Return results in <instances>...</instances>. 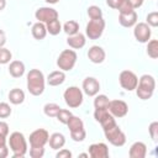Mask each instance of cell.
I'll return each mask as SVG.
<instances>
[{"instance_id":"ac0fdd59","label":"cell","mask_w":158,"mask_h":158,"mask_svg":"<svg viewBox=\"0 0 158 158\" xmlns=\"http://www.w3.org/2000/svg\"><path fill=\"white\" fill-rule=\"evenodd\" d=\"M85 42H86V38L80 32H78V33H75L73 36H68V38H67V44L70 48H73V49H80V48H83L85 46Z\"/></svg>"},{"instance_id":"1f68e13d","label":"cell","mask_w":158,"mask_h":158,"mask_svg":"<svg viewBox=\"0 0 158 158\" xmlns=\"http://www.w3.org/2000/svg\"><path fill=\"white\" fill-rule=\"evenodd\" d=\"M11 58H12L11 52L7 48H5V47H0V64H7V63H10Z\"/></svg>"},{"instance_id":"7dc6e473","label":"cell","mask_w":158,"mask_h":158,"mask_svg":"<svg viewBox=\"0 0 158 158\" xmlns=\"http://www.w3.org/2000/svg\"><path fill=\"white\" fill-rule=\"evenodd\" d=\"M6 7V0H0V11H2Z\"/></svg>"},{"instance_id":"e575fe53","label":"cell","mask_w":158,"mask_h":158,"mask_svg":"<svg viewBox=\"0 0 158 158\" xmlns=\"http://www.w3.org/2000/svg\"><path fill=\"white\" fill-rule=\"evenodd\" d=\"M147 20V25L149 27H157L158 26V12L157 11H153V12H149L146 17Z\"/></svg>"},{"instance_id":"4316f807","label":"cell","mask_w":158,"mask_h":158,"mask_svg":"<svg viewBox=\"0 0 158 158\" xmlns=\"http://www.w3.org/2000/svg\"><path fill=\"white\" fill-rule=\"evenodd\" d=\"M109 98L104 94H100V95H95V99H94V107L95 109H106L109 107Z\"/></svg>"},{"instance_id":"74e56055","label":"cell","mask_w":158,"mask_h":158,"mask_svg":"<svg viewBox=\"0 0 158 158\" xmlns=\"http://www.w3.org/2000/svg\"><path fill=\"white\" fill-rule=\"evenodd\" d=\"M100 125H101V127H102V130H107V128H110V127H112L114 125H116V121H115V117L110 114L105 120H102L101 122H100Z\"/></svg>"},{"instance_id":"83f0119b","label":"cell","mask_w":158,"mask_h":158,"mask_svg":"<svg viewBox=\"0 0 158 158\" xmlns=\"http://www.w3.org/2000/svg\"><path fill=\"white\" fill-rule=\"evenodd\" d=\"M147 54L152 59L158 58V41L157 40H149L147 42Z\"/></svg>"},{"instance_id":"5b68a950","label":"cell","mask_w":158,"mask_h":158,"mask_svg":"<svg viewBox=\"0 0 158 158\" xmlns=\"http://www.w3.org/2000/svg\"><path fill=\"white\" fill-rule=\"evenodd\" d=\"M63 98H64L65 104L70 109L79 107L83 104V99H84L83 98V91L78 86H69V88H67L64 94H63Z\"/></svg>"},{"instance_id":"484cf974","label":"cell","mask_w":158,"mask_h":158,"mask_svg":"<svg viewBox=\"0 0 158 158\" xmlns=\"http://www.w3.org/2000/svg\"><path fill=\"white\" fill-rule=\"evenodd\" d=\"M63 31L68 36H73V35L79 32V23L77 21H74V20H69L63 25Z\"/></svg>"},{"instance_id":"7a4b0ae2","label":"cell","mask_w":158,"mask_h":158,"mask_svg":"<svg viewBox=\"0 0 158 158\" xmlns=\"http://www.w3.org/2000/svg\"><path fill=\"white\" fill-rule=\"evenodd\" d=\"M7 143H9V148L11 149L12 152V156L15 158H22L26 156L27 153V141L25 138V136L19 132V131H15L10 135L9 139H7Z\"/></svg>"},{"instance_id":"d6a6232c","label":"cell","mask_w":158,"mask_h":158,"mask_svg":"<svg viewBox=\"0 0 158 158\" xmlns=\"http://www.w3.org/2000/svg\"><path fill=\"white\" fill-rule=\"evenodd\" d=\"M70 137L74 142H81L85 139L86 137V132L84 128H80V130H75V131H70Z\"/></svg>"},{"instance_id":"b9f144b4","label":"cell","mask_w":158,"mask_h":158,"mask_svg":"<svg viewBox=\"0 0 158 158\" xmlns=\"http://www.w3.org/2000/svg\"><path fill=\"white\" fill-rule=\"evenodd\" d=\"M9 135V125L5 121H0V136L7 137Z\"/></svg>"},{"instance_id":"ba28073f","label":"cell","mask_w":158,"mask_h":158,"mask_svg":"<svg viewBox=\"0 0 158 158\" xmlns=\"http://www.w3.org/2000/svg\"><path fill=\"white\" fill-rule=\"evenodd\" d=\"M118 81H120V85L122 86V89H125L127 91H132L136 89V86L138 84V78L131 70H122L118 75Z\"/></svg>"},{"instance_id":"f6af8a7d","label":"cell","mask_w":158,"mask_h":158,"mask_svg":"<svg viewBox=\"0 0 158 158\" xmlns=\"http://www.w3.org/2000/svg\"><path fill=\"white\" fill-rule=\"evenodd\" d=\"M9 156V148L7 146H0V158H6Z\"/></svg>"},{"instance_id":"9a60e30c","label":"cell","mask_w":158,"mask_h":158,"mask_svg":"<svg viewBox=\"0 0 158 158\" xmlns=\"http://www.w3.org/2000/svg\"><path fill=\"white\" fill-rule=\"evenodd\" d=\"M105 57H106V53L100 46H91L88 51V58L91 63L100 64L105 60Z\"/></svg>"},{"instance_id":"836d02e7","label":"cell","mask_w":158,"mask_h":158,"mask_svg":"<svg viewBox=\"0 0 158 158\" xmlns=\"http://www.w3.org/2000/svg\"><path fill=\"white\" fill-rule=\"evenodd\" d=\"M109 115H110V112H109V110H106V109H95V111H94V118H95V121H98L99 123H100L102 120H105Z\"/></svg>"},{"instance_id":"ee69618b","label":"cell","mask_w":158,"mask_h":158,"mask_svg":"<svg viewBox=\"0 0 158 158\" xmlns=\"http://www.w3.org/2000/svg\"><path fill=\"white\" fill-rule=\"evenodd\" d=\"M128 4H130V6L135 10V9H138V7H141L142 5H143V0H126Z\"/></svg>"},{"instance_id":"4dcf8cb0","label":"cell","mask_w":158,"mask_h":158,"mask_svg":"<svg viewBox=\"0 0 158 158\" xmlns=\"http://www.w3.org/2000/svg\"><path fill=\"white\" fill-rule=\"evenodd\" d=\"M73 114L69 111V110H67V109H60L59 111H58V114H57V120L60 122V123H63V125H67V122H68V120H69V117L72 116Z\"/></svg>"},{"instance_id":"4fadbf2b","label":"cell","mask_w":158,"mask_h":158,"mask_svg":"<svg viewBox=\"0 0 158 158\" xmlns=\"http://www.w3.org/2000/svg\"><path fill=\"white\" fill-rule=\"evenodd\" d=\"M99 90H100V83L98 81L96 78L86 77L83 80V91L88 96H95L96 94H99Z\"/></svg>"},{"instance_id":"d4e9b609","label":"cell","mask_w":158,"mask_h":158,"mask_svg":"<svg viewBox=\"0 0 158 158\" xmlns=\"http://www.w3.org/2000/svg\"><path fill=\"white\" fill-rule=\"evenodd\" d=\"M46 27H47V33L52 35V36H57L59 35V32L62 31V25L59 22V20H53V21H49L46 23Z\"/></svg>"},{"instance_id":"3957f363","label":"cell","mask_w":158,"mask_h":158,"mask_svg":"<svg viewBox=\"0 0 158 158\" xmlns=\"http://www.w3.org/2000/svg\"><path fill=\"white\" fill-rule=\"evenodd\" d=\"M156 89V80L149 74H143L138 79V84L136 86V94L141 100H148L152 98Z\"/></svg>"},{"instance_id":"f546056e","label":"cell","mask_w":158,"mask_h":158,"mask_svg":"<svg viewBox=\"0 0 158 158\" xmlns=\"http://www.w3.org/2000/svg\"><path fill=\"white\" fill-rule=\"evenodd\" d=\"M88 16L90 17V20H95V19H101L102 17V11L99 6L96 5H91L88 7Z\"/></svg>"},{"instance_id":"e0dca14e","label":"cell","mask_w":158,"mask_h":158,"mask_svg":"<svg viewBox=\"0 0 158 158\" xmlns=\"http://www.w3.org/2000/svg\"><path fill=\"white\" fill-rule=\"evenodd\" d=\"M147 154V146L143 142H135L128 151V156L131 158H144Z\"/></svg>"},{"instance_id":"6da1fadb","label":"cell","mask_w":158,"mask_h":158,"mask_svg":"<svg viewBox=\"0 0 158 158\" xmlns=\"http://www.w3.org/2000/svg\"><path fill=\"white\" fill-rule=\"evenodd\" d=\"M46 78L40 69H31L27 74V90L33 96H40L44 91Z\"/></svg>"},{"instance_id":"d6986e66","label":"cell","mask_w":158,"mask_h":158,"mask_svg":"<svg viewBox=\"0 0 158 158\" xmlns=\"http://www.w3.org/2000/svg\"><path fill=\"white\" fill-rule=\"evenodd\" d=\"M65 80V74L63 70H54L48 74L47 77V84L51 86H58L63 84Z\"/></svg>"},{"instance_id":"681fc988","label":"cell","mask_w":158,"mask_h":158,"mask_svg":"<svg viewBox=\"0 0 158 158\" xmlns=\"http://www.w3.org/2000/svg\"><path fill=\"white\" fill-rule=\"evenodd\" d=\"M47 4H57L59 0H44Z\"/></svg>"},{"instance_id":"f35d334b","label":"cell","mask_w":158,"mask_h":158,"mask_svg":"<svg viewBox=\"0 0 158 158\" xmlns=\"http://www.w3.org/2000/svg\"><path fill=\"white\" fill-rule=\"evenodd\" d=\"M44 154V147H31L30 156L32 158H42Z\"/></svg>"},{"instance_id":"8992f818","label":"cell","mask_w":158,"mask_h":158,"mask_svg":"<svg viewBox=\"0 0 158 158\" xmlns=\"http://www.w3.org/2000/svg\"><path fill=\"white\" fill-rule=\"evenodd\" d=\"M106 139L115 147H121L126 143V135L122 132V130L118 127V125H114L112 127L104 130Z\"/></svg>"},{"instance_id":"603a6c76","label":"cell","mask_w":158,"mask_h":158,"mask_svg":"<svg viewBox=\"0 0 158 158\" xmlns=\"http://www.w3.org/2000/svg\"><path fill=\"white\" fill-rule=\"evenodd\" d=\"M9 100L14 105H20L25 101V93L19 88H14L9 93Z\"/></svg>"},{"instance_id":"7c38bea8","label":"cell","mask_w":158,"mask_h":158,"mask_svg":"<svg viewBox=\"0 0 158 158\" xmlns=\"http://www.w3.org/2000/svg\"><path fill=\"white\" fill-rule=\"evenodd\" d=\"M107 110H109V112L114 117L120 118V117H123V116L127 115V112H128V105L123 100H110Z\"/></svg>"},{"instance_id":"f907efd6","label":"cell","mask_w":158,"mask_h":158,"mask_svg":"<svg viewBox=\"0 0 158 158\" xmlns=\"http://www.w3.org/2000/svg\"><path fill=\"white\" fill-rule=\"evenodd\" d=\"M79 157H89V153H80Z\"/></svg>"},{"instance_id":"44dd1931","label":"cell","mask_w":158,"mask_h":158,"mask_svg":"<svg viewBox=\"0 0 158 158\" xmlns=\"http://www.w3.org/2000/svg\"><path fill=\"white\" fill-rule=\"evenodd\" d=\"M9 73L12 78H21L25 74V64L21 60H12L9 65Z\"/></svg>"},{"instance_id":"52a82bcc","label":"cell","mask_w":158,"mask_h":158,"mask_svg":"<svg viewBox=\"0 0 158 158\" xmlns=\"http://www.w3.org/2000/svg\"><path fill=\"white\" fill-rule=\"evenodd\" d=\"M104 30H105V21L102 17L90 20L85 27V35L90 40H98L102 36Z\"/></svg>"},{"instance_id":"277c9868","label":"cell","mask_w":158,"mask_h":158,"mask_svg":"<svg viewBox=\"0 0 158 158\" xmlns=\"http://www.w3.org/2000/svg\"><path fill=\"white\" fill-rule=\"evenodd\" d=\"M78 56L75 53V51L73 49H64L60 52V54L57 58V65L60 70L63 72H69L74 68L75 63H77Z\"/></svg>"},{"instance_id":"f1b7e54d","label":"cell","mask_w":158,"mask_h":158,"mask_svg":"<svg viewBox=\"0 0 158 158\" xmlns=\"http://www.w3.org/2000/svg\"><path fill=\"white\" fill-rule=\"evenodd\" d=\"M59 110H60L59 105H57V104H54V102H48V104H46V105L43 106V112H44V115L48 116V117H56Z\"/></svg>"},{"instance_id":"8fae6325","label":"cell","mask_w":158,"mask_h":158,"mask_svg":"<svg viewBox=\"0 0 158 158\" xmlns=\"http://www.w3.org/2000/svg\"><path fill=\"white\" fill-rule=\"evenodd\" d=\"M35 17H36V20H38L40 22L47 23V22H49V21H53V20H57V19H58V11H57L56 9L48 7V6L40 7V9L36 10Z\"/></svg>"},{"instance_id":"5bb4252c","label":"cell","mask_w":158,"mask_h":158,"mask_svg":"<svg viewBox=\"0 0 158 158\" xmlns=\"http://www.w3.org/2000/svg\"><path fill=\"white\" fill-rule=\"evenodd\" d=\"M89 156L91 158H107L109 157V148L105 143H93L89 146Z\"/></svg>"},{"instance_id":"7bdbcfd3","label":"cell","mask_w":158,"mask_h":158,"mask_svg":"<svg viewBox=\"0 0 158 158\" xmlns=\"http://www.w3.org/2000/svg\"><path fill=\"white\" fill-rule=\"evenodd\" d=\"M123 2V0H106V4L111 9H118V6Z\"/></svg>"},{"instance_id":"ab89813d","label":"cell","mask_w":158,"mask_h":158,"mask_svg":"<svg viewBox=\"0 0 158 158\" xmlns=\"http://www.w3.org/2000/svg\"><path fill=\"white\" fill-rule=\"evenodd\" d=\"M118 12L120 14H127V12H131V11H133V9L130 6V4L126 1V0H123V2L118 6Z\"/></svg>"},{"instance_id":"30bf717a","label":"cell","mask_w":158,"mask_h":158,"mask_svg":"<svg viewBox=\"0 0 158 158\" xmlns=\"http://www.w3.org/2000/svg\"><path fill=\"white\" fill-rule=\"evenodd\" d=\"M48 138H49V133L47 130L44 128H38L35 130L31 135H30V146L31 147H44L48 143Z\"/></svg>"},{"instance_id":"7402d4cb","label":"cell","mask_w":158,"mask_h":158,"mask_svg":"<svg viewBox=\"0 0 158 158\" xmlns=\"http://www.w3.org/2000/svg\"><path fill=\"white\" fill-rule=\"evenodd\" d=\"M31 32H32V36H33L35 40H38V41L43 40V38L47 36V27H46V23L37 21V22L32 26Z\"/></svg>"},{"instance_id":"9c48e42d","label":"cell","mask_w":158,"mask_h":158,"mask_svg":"<svg viewBox=\"0 0 158 158\" xmlns=\"http://www.w3.org/2000/svg\"><path fill=\"white\" fill-rule=\"evenodd\" d=\"M133 36L139 43H147L152 36L151 27L146 22H138L133 26Z\"/></svg>"},{"instance_id":"d590c367","label":"cell","mask_w":158,"mask_h":158,"mask_svg":"<svg viewBox=\"0 0 158 158\" xmlns=\"http://www.w3.org/2000/svg\"><path fill=\"white\" fill-rule=\"evenodd\" d=\"M148 132H149V136H151L152 141L153 142H158V122L157 121H153L149 125Z\"/></svg>"},{"instance_id":"cb8c5ba5","label":"cell","mask_w":158,"mask_h":158,"mask_svg":"<svg viewBox=\"0 0 158 158\" xmlns=\"http://www.w3.org/2000/svg\"><path fill=\"white\" fill-rule=\"evenodd\" d=\"M67 126L69 128V131H75V130H80V128H84V122L80 117L78 116H74L72 115L67 122Z\"/></svg>"},{"instance_id":"c3c4849f","label":"cell","mask_w":158,"mask_h":158,"mask_svg":"<svg viewBox=\"0 0 158 158\" xmlns=\"http://www.w3.org/2000/svg\"><path fill=\"white\" fill-rule=\"evenodd\" d=\"M5 144H6V137L0 136V146H5Z\"/></svg>"},{"instance_id":"bcb514c9","label":"cell","mask_w":158,"mask_h":158,"mask_svg":"<svg viewBox=\"0 0 158 158\" xmlns=\"http://www.w3.org/2000/svg\"><path fill=\"white\" fill-rule=\"evenodd\" d=\"M6 43V35L2 30H0V47H4Z\"/></svg>"},{"instance_id":"ffe728a7","label":"cell","mask_w":158,"mask_h":158,"mask_svg":"<svg viewBox=\"0 0 158 158\" xmlns=\"http://www.w3.org/2000/svg\"><path fill=\"white\" fill-rule=\"evenodd\" d=\"M48 143L52 149H60L65 144V137H64V135H62L59 132H54L49 136Z\"/></svg>"},{"instance_id":"2e32d148","label":"cell","mask_w":158,"mask_h":158,"mask_svg":"<svg viewBox=\"0 0 158 158\" xmlns=\"http://www.w3.org/2000/svg\"><path fill=\"white\" fill-rule=\"evenodd\" d=\"M137 12L133 10L131 12H127V14H120L118 15V22L121 26L123 27H133L136 23H137Z\"/></svg>"},{"instance_id":"60d3db41","label":"cell","mask_w":158,"mask_h":158,"mask_svg":"<svg viewBox=\"0 0 158 158\" xmlns=\"http://www.w3.org/2000/svg\"><path fill=\"white\" fill-rule=\"evenodd\" d=\"M70 157H72V152L65 148H60L59 152L56 154V158H70Z\"/></svg>"},{"instance_id":"8d00e7d4","label":"cell","mask_w":158,"mask_h":158,"mask_svg":"<svg viewBox=\"0 0 158 158\" xmlns=\"http://www.w3.org/2000/svg\"><path fill=\"white\" fill-rule=\"evenodd\" d=\"M11 115V107L7 102H0V118H6Z\"/></svg>"}]
</instances>
